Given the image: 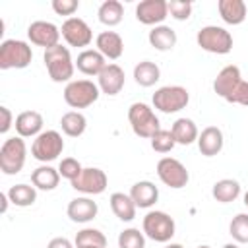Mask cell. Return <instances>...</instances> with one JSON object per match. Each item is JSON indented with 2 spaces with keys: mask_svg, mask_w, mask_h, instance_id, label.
Listing matches in <instances>:
<instances>
[{
  "mask_svg": "<svg viewBox=\"0 0 248 248\" xmlns=\"http://www.w3.org/2000/svg\"><path fill=\"white\" fill-rule=\"evenodd\" d=\"M223 248H238V244H236V242H229V244H225Z\"/></svg>",
  "mask_w": 248,
  "mask_h": 248,
  "instance_id": "45",
  "label": "cell"
},
{
  "mask_svg": "<svg viewBox=\"0 0 248 248\" xmlns=\"http://www.w3.org/2000/svg\"><path fill=\"white\" fill-rule=\"evenodd\" d=\"M110 209L112 213L120 219V221H132L136 217V209L138 205L134 203V200L130 198V194H124V192H114L110 194Z\"/></svg>",
  "mask_w": 248,
  "mask_h": 248,
  "instance_id": "26",
  "label": "cell"
},
{
  "mask_svg": "<svg viewBox=\"0 0 248 248\" xmlns=\"http://www.w3.org/2000/svg\"><path fill=\"white\" fill-rule=\"evenodd\" d=\"M97 16H99V21L107 27H114L122 21L124 17V6L118 2V0H105L99 10H97Z\"/></svg>",
  "mask_w": 248,
  "mask_h": 248,
  "instance_id": "30",
  "label": "cell"
},
{
  "mask_svg": "<svg viewBox=\"0 0 248 248\" xmlns=\"http://www.w3.org/2000/svg\"><path fill=\"white\" fill-rule=\"evenodd\" d=\"M43 60H45L46 72H48V76H50L52 81H56V83L68 81L70 83V79L74 76L76 62L72 60V54H70L68 46L56 45V46L46 48L45 54H43Z\"/></svg>",
  "mask_w": 248,
  "mask_h": 248,
  "instance_id": "1",
  "label": "cell"
},
{
  "mask_svg": "<svg viewBox=\"0 0 248 248\" xmlns=\"http://www.w3.org/2000/svg\"><path fill=\"white\" fill-rule=\"evenodd\" d=\"M244 205H246V207H248V192H246V194H244Z\"/></svg>",
  "mask_w": 248,
  "mask_h": 248,
  "instance_id": "46",
  "label": "cell"
},
{
  "mask_svg": "<svg viewBox=\"0 0 248 248\" xmlns=\"http://www.w3.org/2000/svg\"><path fill=\"white\" fill-rule=\"evenodd\" d=\"M198 248H211V246H207V244H200Z\"/></svg>",
  "mask_w": 248,
  "mask_h": 248,
  "instance_id": "48",
  "label": "cell"
},
{
  "mask_svg": "<svg viewBox=\"0 0 248 248\" xmlns=\"http://www.w3.org/2000/svg\"><path fill=\"white\" fill-rule=\"evenodd\" d=\"M190 103V93L182 85H165L153 93V107L165 114L178 112Z\"/></svg>",
  "mask_w": 248,
  "mask_h": 248,
  "instance_id": "7",
  "label": "cell"
},
{
  "mask_svg": "<svg viewBox=\"0 0 248 248\" xmlns=\"http://www.w3.org/2000/svg\"><path fill=\"white\" fill-rule=\"evenodd\" d=\"M134 79L141 87H151L161 79V70L151 60H141L134 66Z\"/></svg>",
  "mask_w": 248,
  "mask_h": 248,
  "instance_id": "28",
  "label": "cell"
},
{
  "mask_svg": "<svg viewBox=\"0 0 248 248\" xmlns=\"http://www.w3.org/2000/svg\"><path fill=\"white\" fill-rule=\"evenodd\" d=\"M6 194H8L10 202L17 207H29L37 200V190H35V186H29V184H16Z\"/></svg>",
  "mask_w": 248,
  "mask_h": 248,
  "instance_id": "32",
  "label": "cell"
},
{
  "mask_svg": "<svg viewBox=\"0 0 248 248\" xmlns=\"http://www.w3.org/2000/svg\"><path fill=\"white\" fill-rule=\"evenodd\" d=\"M219 16L229 25H240L246 19V2L244 0H219L217 2Z\"/></svg>",
  "mask_w": 248,
  "mask_h": 248,
  "instance_id": "22",
  "label": "cell"
},
{
  "mask_svg": "<svg viewBox=\"0 0 248 248\" xmlns=\"http://www.w3.org/2000/svg\"><path fill=\"white\" fill-rule=\"evenodd\" d=\"M167 8H169L170 17H174L176 21H186L192 16V2L170 0V2H167Z\"/></svg>",
  "mask_w": 248,
  "mask_h": 248,
  "instance_id": "38",
  "label": "cell"
},
{
  "mask_svg": "<svg viewBox=\"0 0 248 248\" xmlns=\"http://www.w3.org/2000/svg\"><path fill=\"white\" fill-rule=\"evenodd\" d=\"M227 103H234V105H242V107H248V81H240L234 89H232V93L225 99Z\"/></svg>",
  "mask_w": 248,
  "mask_h": 248,
  "instance_id": "39",
  "label": "cell"
},
{
  "mask_svg": "<svg viewBox=\"0 0 248 248\" xmlns=\"http://www.w3.org/2000/svg\"><path fill=\"white\" fill-rule=\"evenodd\" d=\"M95 46L108 60H116L124 52V41H122V37L116 31H103V33H99L97 39H95Z\"/></svg>",
  "mask_w": 248,
  "mask_h": 248,
  "instance_id": "18",
  "label": "cell"
},
{
  "mask_svg": "<svg viewBox=\"0 0 248 248\" xmlns=\"http://www.w3.org/2000/svg\"><path fill=\"white\" fill-rule=\"evenodd\" d=\"M165 248H184L182 244H176V242H170V244H167Z\"/></svg>",
  "mask_w": 248,
  "mask_h": 248,
  "instance_id": "44",
  "label": "cell"
},
{
  "mask_svg": "<svg viewBox=\"0 0 248 248\" xmlns=\"http://www.w3.org/2000/svg\"><path fill=\"white\" fill-rule=\"evenodd\" d=\"M118 248H145V234L140 229H124L118 234Z\"/></svg>",
  "mask_w": 248,
  "mask_h": 248,
  "instance_id": "35",
  "label": "cell"
},
{
  "mask_svg": "<svg viewBox=\"0 0 248 248\" xmlns=\"http://www.w3.org/2000/svg\"><path fill=\"white\" fill-rule=\"evenodd\" d=\"M141 229H143V234L147 238H151L155 242H169L174 236L176 225H174V219L169 213L155 209V211H149L143 217Z\"/></svg>",
  "mask_w": 248,
  "mask_h": 248,
  "instance_id": "8",
  "label": "cell"
},
{
  "mask_svg": "<svg viewBox=\"0 0 248 248\" xmlns=\"http://www.w3.org/2000/svg\"><path fill=\"white\" fill-rule=\"evenodd\" d=\"M60 182V172L58 169L50 167V165H41L31 172V184L39 190H54Z\"/></svg>",
  "mask_w": 248,
  "mask_h": 248,
  "instance_id": "27",
  "label": "cell"
},
{
  "mask_svg": "<svg viewBox=\"0 0 248 248\" xmlns=\"http://www.w3.org/2000/svg\"><path fill=\"white\" fill-rule=\"evenodd\" d=\"M14 126L19 138H37L43 130V116L37 110H23L16 116Z\"/></svg>",
  "mask_w": 248,
  "mask_h": 248,
  "instance_id": "20",
  "label": "cell"
},
{
  "mask_svg": "<svg viewBox=\"0 0 248 248\" xmlns=\"http://www.w3.org/2000/svg\"><path fill=\"white\" fill-rule=\"evenodd\" d=\"M211 196L219 203H231L240 196V184H238V180H232V178H221L213 184Z\"/></svg>",
  "mask_w": 248,
  "mask_h": 248,
  "instance_id": "29",
  "label": "cell"
},
{
  "mask_svg": "<svg viewBox=\"0 0 248 248\" xmlns=\"http://www.w3.org/2000/svg\"><path fill=\"white\" fill-rule=\"evenodd\" d=\"M101 95V89L91 79H72L64 87V101L72 108H87Z\"/></svg>",
  "mask_w": 248,
  "mask_h": 248,
  "instance_id": "5",
  "label": "cell"
},
{
  "mask_svg": "<svg viewBox=\"0 0 248 248\" xmlns=\"http://www.w3.org/2000/svg\"><path fill=\"white\" fill-rule=\"evenodd\" d=\"M60 128H62V132H64L66 136H70V138H79V136L85 132V128H87V120H85V116H83L79 110H70V112L62 114V118H60Z\"/></svg>",
  "mask_w": 248,
  "mask_h": 248,
  "instance_id": "31",
  "label": "cell"
},
{
  "mask_svg": "<svg viewBox=\"0 0 248 248\" xmlns=\"http://www.w3.org/2000/svg\"><path fill=\"white\" fill-rule=\"evenodd\" d=\"M60 35L70 46H79V48L87 46L93 41V31L81 17H68L60 27Z\"/></svg>",
  "mask_w": 248,
  "mask_h": 248,
  "instance_id": "12",
  "label": "cell"
},
{
  "mask_svg": "<svg viewBox=\"0 0 248 248\" xmlns=\"http://www.w3.org/2000/svg\"><path fill=\"white\" fill-rule=\"evenodd\" d=\"M81 170H83L81 163H79L78 159H74V157H64V159L60 161V165H58L60 176L66 178V180H70V182H72L74 178H78Z\"/></svg>",
  "mask_w": 248,
  "mask_h": 248,
  "instance_id": "37",
  "label": "cell"
},
{
  "mask_svg": "<svg viewBox=\"0 0 248 248\" xmlns=\"http://www.w3.org/2000/svg\"><path fill=\"white\" fill-rule=\"evenodd\" d=\"M64 151V140L56 130H45L41 132L31 145V155L41 163H50L58 159V155Z\"/></svg>",
  "mask_w": 248,
  "mask_h": 248,
  "instance_id": "9",
  "label": "cell"
},
{
  "mask_svg": "<svg viewBox=\"0 0 248 248\" xmlns=\"http://www.w3.org/2000/svg\"><path fill=\"white\" fill-rule=\"evenodd\" d=\"M229 234L238 244L248 242V213H238L232 217V221L229 225Z\"/></svg>",
  "mask_w": 248,
  "mask_h": 248,
  "instance_id": "34",
  "label": "cell"
},
{
  "mask_svg": "<svg viewBox=\"0 0 248 248\" xmlns=\"http://www.w3.org/2000/svg\"><path fill=\"white\" fill-rule=\"evenodd\" d=\"M147 39H149V45H151L155 50H161V52L172 50L174 45H176V33H174V29L169 27V25H155V27L149 31Z\"/></svg>",
  "mask_w": 248,
  "mask_h": 248,
  "instance_id": "25",
  "label": "cell"
},
{
  "mask_svg": "<svg viewBox=\"0 0 248 248\" xmlns=\"http://www.w3.org/2000/svg\"><path fill=\"white\" fill-rule=\"evenodd\" d=\"M46 248H74V244H72L68 238H64V236H56V238H52V240L48 242Z\"/></svg>",
  "mask_w": 248,
  "mask_h": 248,
  "instance_id": "42",
  "label": "cell"
},
{
  "mask_svg": "<svg viewBox=\"0 0 248 248\" xmlns=\"http://www.w3.org/2000/svg\"><path fill=\"white\" fill-rule=\"evenodd\" d=\"M66 213L74 223H89V221H93L97 217L99 207H97V202H93L91 198L83 196V198H74L68 203Z\"/></svg>",
  "mask_w": 248,
  "mask_h": 248,
  "instance_id": "17",
  "label": "cell"
},
{
  "mask_svg": "<svg viewBox=\"0 0 248 248\" xmlns=\"http://www.w3.org/2000/svg\"><path fill=\"white\" fill-rule=\"evenodd\" d=\"M174 145H176V141H174V136H172L170 130H163L161 128L151 138V149L157 151V153H169V151H172Z\"/></svg>",
  "mask_w": 248,
  "mask_h": 248,
  "instance_id": "36",
  "label": "cell"
},
{
  "mask_svg": "<svg viewBox=\"0 0 248 248\" xmlns=\"http://www.w3.org/2000/svg\"><path fill=\"white\" fill-rule=\"evenodd\" d=\"M25 155H27V147L23 138L14 136L4 140L0 147V170L4 174H17L25 165Z\"/></svg>",
  "mask_w": 248,
  "mask_h": 248,
  "instance_id": "6",
  "label": "cell"
},
{
  "mask_svg": "<svg viewBox=\"0 0 248 248\" xmlns=\"http://www.w3.org/2000/svg\"><path fill=\"white\" fill-rule=\"evenodd\" d=\"M170 132L174 136V141L180 145H190V143L198 141V136H200L196 122L192 118H186V116L176 118L174 124L170 126Z\"/></svg>",
  "mask_w": 248,
  "mask_h": 248,
  "instance_id": "24",
  "label": "cell"
},
{
  "mask_svg": "<svg viewBox=\"0 0 248 248\" xmlns=\"http://www.w3.org/2000/svg\"><path fill=\"white\" fill-rule=\"evenodd\" d=\"M0 114H2V122H0V134H6L12 128V112L8 107H0Z\"/></svg>",
  "mask_w": 248,
  "mask_h": 248,
  "instance_id": "41",
  "label": "cell"
},
{
  "mask_svg": "<svg viewBox=\"0 0 248 248\" xmlns=\"http://www.w3.org/2000/svg\"><path fill=\"white\" fill-rule=\"evenodd\" d=\"M128 122L132 126V132L138 138H145V140H151L161 130V122H159L157 114L145 103H132L130 105Z\"/></svg>",
  "mask_w": 248,
  "mask_h": 248,
  "instance_id": "2",
  "label": "cell"
},
{
  "mask_svg": "<svg viewBox=\"0 0 248 248\" xmlns=\"http://www.w3.org/2000/svg\"><path fill=\"white\" fill-rule=\"evenodd\" d=\"M78 248H99V246H78Z\"/></svg>",
  "mask_w": 248,
  "mask_h": 248,
  "instance_id": "47",
  "label": "cell"
},
{
  "mask_svg": "<svg viewBox=\"0 0 248 248\" xmlns=\"http://www.w3.org/2000/svg\"><path fill=\"white\" fill-rule=\"evenodd\" d=\"M76 248L78 246H99V248H107V236L99 231V229H81L78 234H76V240H74Z\"/></svg>",
  "mask_w": 248,
  "mask_h": 248,
  "instance_id": "33",
  "label": "cell"
},
{
  "mask_svg": "<svg viewBox=\"0 0 248 248\" xmlns=\"http://www.w3.org/2000/svg\"><path fill=\"white\" fill-rule=\"evenodd\" d=\"M169 16L165 0H141L136 6V19L143 25H161Z\"/></svg>",
  "mask_w": 248,
  "mask_h": 248,
  "instance_id": "14",
  "label": "cell"
},
{
  "mask_svg": "<svg viewBox=\"0 0 248 248\" xmlns=\"http://www.w3.org/2000/svg\"><path fill=\"white\" fill-rule=\"evenodd\" d=\"M27 37L33 45L37 46H43L45 50L50 48V46H56L60 45V29L52 23V21H33L29 27H27Z\"/></svg>",
  "mask_w": 248,
  "mask_h": 248,
  "instance_id": "13",
  "label": "cell"
},
{
  "mask_svg": "<svg viewBox=\"0 0 248 248\" xmlns=\"http://www.w3.org/2000/svg\"><path fill=\"white\" fill-rule=\"evenodd\" d=\"M33 60V50L25 41L6 39L0 43V70H21Z\"/></svg>",
  "mask_w": 248,
  "mask_h": 248,
  "instance_id": "3",
  "label": "cell"
},
{
  "mask_svg": "<svg viewBox=\"0 0 248 248\" xmlns=\"http://www.w3.org/2000/svg\"><path fill=\"white\" fill-rule=\"evenodd\" d=\"M196 43L202 50L211 54H229L232 50V35L219 25H205L198 31Z\"/></svg>",
  "mask_w": 248,
  "mask_h": 248,
  "instance_id": "4",
  "label": "cell"
},
{
  "mask_svg": "<svg viewBox=\"0 0 248 248\" xmlns=\"http://www.w3.org/2000/svg\"><path fill=\"white\" fill-rule=\"evenodd\" d=\"M246 6H248V4H246Z\"/></svg>",
  "mask_w": 248,
  "mask_h": 248,
  "instance_id": "49",
  "label": "cell"
},
{
  "mask_svg": "<svg viewBox=\"0 0 248 248\" xmlns=\"http://www.w3.org/2000/svg\"><path fill=\"white\" fill-rule=\"evenodd\" d=\"M107 66V58L97 48H85L76 58V68L85 76H99Z\"/></svg>",
  "mask_w": 248,
  "mask_h": 248,
  "instance_id": "19",
  "label": "cell"
},
{
  "mask_svg": "<svg viewBox=\"0 0 248 248\" xmlns=\"http://www.w3.org/2000/svg\"><path fill=\"white\" fill-rule=\"evenodd\" d=\"M130 198L134 200L138 207L147 209L155 205V202L159 200V188L149 180H140L130 188Z\"/></svg>",
  "mask_w": 248,
  "mask_h": 248,
  "instance_id": "23",
  "label": "cell"
},
{
  "mask_svg": "<svg viewBox=\"0 0 248 248\" xmlns=\"http://www.w3.org/2000/svg\"><path fill=\"white\" fill-rule=\"evenodd\" d=\"M223 132L217 126H207L198 136V149L203 157H215L223 149Z\"/></svg>",
  "mask_w": 248,
  "mask_h": 248,
  "instance_id": "21",
  "label": "cell"
},
{
  "mask_svg": "<svg viewBox=\"0 0 248 248\" xmlns=\"http://www.w3.org/2000/svg\"><path fill=\"white\" fill-rule=\"evenodd\" d=\"M240 81H242L240 68L234 66V64H229V66H225V68L217 74V78L213 79V91H215L221 99H227V97L232 93V89H234Z\"/></svg>",
  "mask_w": 248,
  "mask_h": 248,
  "instance_id": "16",
  "label": "cell"
},
{
  "mask_svg": "<svg viewBox=\"0 0 248 248\" xmlns=\"http://www.w3.org/2000/svg\"><path fill=\"white\" fill-rule=\"evenodd\" d=\"M157 176H159V180L165 186L174 188V190L184 188L188 184V180H190V174H188L186 167L178 159H174V157L159 159V163H157Z\"/></svg>",
  "mask_w": 248,
  "mask_h": 248,
  "instance_id": "10",
  "label": "cell"
},
{
  "mask_svg": "<svg viewBox=\"0 0 248 248\" xmlns=\"http://www.w3.org/2000/svg\"><path fill=\"white\" fill-rule=\"evenodd\" d=\"M99 79V89L105 93V95H118L124 87V81H126V76H124V70L118 66V64H107L105 70L97 76Z\"/></svg>",
  "mask_w": 248,
  "mask_h": 248,
  "instance_id": "15",
  "label": "cell"
},
{
  "mask_svg": "<svg viewBox=\"0 0 248 248\" xmlns=\"http://www.w3.org/2000/svg\"><path fill=\"white\" fill-rule=\"evenodd\" d=\"M79 2L78 0H52V10L58 16H72L74 12H78Z\"/></svg>",
  "mask_w": 248,
  "mask_h": 248,
  "instance_id": "40",
  "label": "cell"
},
{
  "mask_svg": "<svg viewBox=\"0 0 248 248\" xmlns=\"http://www.w3.org/2000/svg\"><path fill=\"white\" fill-rule=\"evenodd\" d=\"M70 184L76 192H81V194H87V196H97V194H103L107 190L108 178H107L105 170H101L97 167H87Z\"/></svg>",
  "mask_w": 248,
  "mask_h": 248,
  "instance_id": "11",
  "label": "cell"
},
{
  "mask_svg": "<svg viewBox=\"0 0 248 248\" xmlns=\"http://www.w3.org/2000/svg\"><path fill=\"white\" fill-rule=\"evenodd\" d=\"M0 202H2V207H0V211H2V213H6V209H8V202H10L8 194H0Z\"/></svg>",
  "mask_w": 248,
  "mask_h": 248,
  "instance_id": "43",
  "label": "cell"
}]
</instances>
